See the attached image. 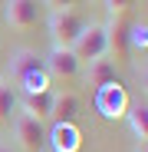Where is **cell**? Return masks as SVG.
Segmentation results:
<instances>
[{
	"mask_svg": "<svg viewBox=\"0 0 148 152\" xmlns=\"http://www.w3.org/2000/svg\"><path fill=\"white\" fill-rule=\"evenodd\" d=\"M13 142H17V152H43L46 149V126L36 116L17 109L13 113Z\"/></svg>",
	"mask_w": 148,
	"mask_h": 152,
	"instance_id": "1",
	"label": "cell"
},
{
	"mask_svg": "<svg viewBox=\"0 0 148 152\" xmlns=\"http://www.w3.org/2000/svg\"><path fill=\"white\" fill-rule=\"evenodd\" d=\"M86 17L72 7V10H53L49 13V40H53V46H72L76 43V37L86 30Z\"/></svg>",
	"mask_w": 148,
	"mask_h": 152,
	"instance_id": "2",
	"label": "cell"
},
{
	"mask_svg": "<svg viewBox=\"0 0 148 152\" xmlns=\"http://www.w3.org/2000/svg\"><path fill=\"white\" fill-rule=\"evenodd\" d=\"M76 53L79 63H92V60H102L109 56V37H105V23H86V30L76 37V43L69 46Z\"/></svg>",
	"mask_w": 148,
	"mask_h": 152,
	"instance_id": "3",
	"label": "cell"
},
{
	"mask_svg": "<svg viewBox=\"0 0 148 152\" xmlns=\"http://www.w3.org/2000/svg\"><path fill=\"white\" fill-rule=\"evenodd\" d=\"M43 69H46V66H43V56L36 53V50H13L10 60H7V83H10L13 89H20L30 76H36V73H43Z\"/></svg>",
	"mask_w": 148,
	"mask_h": 152,
	"instance_id": "4",
	"label": "cell"
},
{
	"mask_svg": "<svg viewBox=\"0 0 148 152\" xmlns=\"http://www.w3.org/2000/svg\"><path fill=\"white\" fill-rule=\"evenodd\" d=\"M95 113L105 119H118L129 113V93L122 83H109L102 89H95Z\"/></svg>",
	"mask_w": 148,
	"mask_h": 152,
	"instance_id": "5",
	"label": "cell"
},
{
	"mask_svg": "<svg viewBox=\"0 0 148 152\" xmlns=\"http://www.w3.org/2000/svg\"><path fill=\"white\" fill-rule=\"evenodd\" d=\"M43 66H46L49 76H56V80H76L79 69H82V63L76 60V53L66 50V46H53L43 56Z\"/></svg>",
	"mask_w": 148,
	"mask_h": 152,
	"instance_id": "6",
	"label": "cell"
},
{
	"mask_svg": "<svg viewBox=\"0 0 148 152\" xmlns=\"http://www.w3.org/2000/svg\"><path fill=\"white\" fill-rule=\"evenodd\" d=\"M40 0H7L4 4V20L13 30H30L40 20Z\"/></svg>",
	"mask_w": 148,
	"mask_h": 152,
	"instance_id": "7",
	"label": "cell"
},
{
	"mask_svg": "<svg viewBox=\"0 0 148 152\" xmlns=\"http://www.w3.org/2000/svg\"><path fill=\"white\" fill-rule=\"evenodd\" d=\"M129 30L132 23L125 13H112V20L105 23V37H109V53L118 56V60H129L132 50H129Z\"/></svg>",
	"mask_w": 148,
	"mask_h": 152,
	"instance_id": "8",
	"label": "cell"
},
{
	"mask_svg": "<svg viewBox=\"0 0 148 152\" xmlns=\"http://www.w3.org/2000/svg\"><path fill=\"white\" fill-rule=\"evenodd\" d=\"M46 142L53 152H79L82 145V129L76 122H53V129L46 132Z\"/></svg>",
	"mask_w": 148,
	"mask_h": 152,
	"instance_id": "9",
	"label": "cell"
},
{
	"mask_svg": "<svg viewBox=\"0 0 148 152\" xmlns=\"http://www.w3.org/2000/svg\"><path fill=\"white\" fill-rule=\"evenodd\" d=\"M79 113H82V103H79V96L72 93V89L53 93V113H49L53 122H76Z\"/></svg>",
	"mask_w": 148,
	"mask_h": 152,
	"instance_id": "10",
	"label": "cell"
},
{
	"mask_svg": "<svg viewBox=\"0 0 148 152\" xmlns=\"http://www.w3.org/2000/svg\"><path fill=\"white\" fill-rule=\"evenodd\" d=\"M86 83L92 86V89H102V86H109V83H118V69H115V63L112 60H92L89 63V69H86Z\"/></svg>",
	"mask_w": 148,
	"mask_h": 152,
	"instance_id": "11",
	"label": "cell"
},
{
	"mask_svg": "<svg viewBox=\"0 0 148 152\" xmlns=\"http://www.w3.org/2000/svg\"><path fill=\"white\" fill-rule=\"evenodd\" d=\"M20 109L36 116L40 122H46L49 113H53V89L49 93H36V96H20Z\"/></svg>",
	"mask_w": 148,
	"mask_h": 152,
	"instance_id": "12",
	"label": "cell"
},
{
	"mask_svg": "<svg viewBox=\"0 0 148 152\" xmlns=\"http://www.w3.org/2000/svg\"><path fill=\"white\" fill-rule=\"evenodd\" d=\"M129 122H132V132H135V139H148V103L145 99H138L135 106H129Z\"/></svg>",
	"mask_w": 148,
	"mask_h": 152,
	"instance_id": "13",
	"label": "cell"
},
{
	"mask_svg": "<svg viewBox=\"0 0 148 152\" xmlns=\"http://www.w3.org/2000/svg\"><path fill=\"white\" fill-rule=\"evenodd\" d=\"M20 109V96L10 83H0V122H10L13 113Z\"/></svg>",
	"mask_w": 148,
	"mask_h": 152,
	"instance_id": "14",
	"label": "cell"
},
{
	"mask_svg": "<svg viewBox=\"0 0 148 152\" xmlns=\"http://www.w3.org/2000/svg\"><path fill=\"white\" fill-rule=\"evenodd\" d=\"M145 46H148V23L142 20V23H132V30H129V50L145 56Z\"/></svg>",
	"mask_w": 148,
	"mask_h": 152,
	"instance_id": "15",
	"label": "cell"
},
{
	"mask_svg": "<svg viewBox=\"0 0 148 152\" xmlns=\"http://www.w3.org/2000/svg\"><path fill=\"white\" fill-rule=\"evenodd\" d=\"M43 4L49 7V13H53V10H72L79 0H43Z\"/></svg>",
	"mask_w": 148,
	"mask_h": 152,
	"instance_id": "16",
	"label": "cell"
},
{
	"mask_svg": "<svg viewBox=\"0 0 148 152\" xmlns=\"http://www.w3.org/2000/svg\"><path fill=\"white\" fill-rule=\"evenodd\" d=\"M105 7H109V13H125L132 7V0H105Z\"/></svg>",
	"mask_w": 148,
	"mask_h": 152,
	"instance_id": "17",
	"label": "cell"
},
{
	"mask_svg": "<svg viewBox=\"0 0 148 152\" xmlns=\"http://www.w3.org/2000/svg\"><path fill=\"white\" fill-rule=\"evenodd\" d=\"M0 152H17V149H13L10 142H0Z\"/></svg>",
	"mask_w": 148,
	"mask_h": 152,
	"instance_id": "18",
	"label": "cell"
},
{
	"mask_svg": "<svg viewBox=\"0 0 148 152\" xmlns=\"http://www.w3.org/2000/svg\"><path fill=\"white\" fill-rule=\"evenodd\" d=\"M95 4H99V7H105V0H95Z\"/></svg>",
	"mask_w": 148,
	"mask_h": 152,
	"instance_id": "19",
	"label": "cell"
},
{
	"mask_svg": "<svg viewBox=\"0 0 148 152\" xmlns=\"http://www.w3.org/2000/svg\"><path fill=\"white\" fill-rule=\"evenodd\" d=\"M138 152H145V142H142V145H138Z\"/></svg>",
	"mask_w": 148,
	"mask_h": 152,
	"instance_id": "20",
	"label": "cell"
}]
</instances>
